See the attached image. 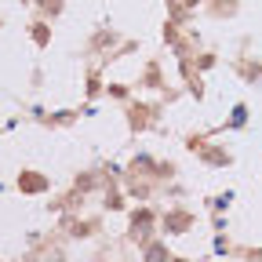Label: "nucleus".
Masks as SVG:
<instances>
[{"mask_svg":"<svg viewBox=\"0 0 262 262\" xmlns=\"http://www.w3.org/2000/svg\"><path fill=\"white\" fill-rule=\"evenodd\" d=\"M22 189H29V193H37V189H44V179H22Z\"/></svg>","mask_w":262,"mask_h":262,"instance_id":"nucleus-1","label":"nucleus"},{"mask_svg":"<svg viewBox=\"0 0 262 262\" xmlns=\"http://www.w3.org/2000/svg\"><path fill=\"white\" fill-rule=\"evenodd\" d=\"M146 258H149V262H164V248H149Z\"/></svg>","mask_w":262,"mask_h":262,"instance_id":"nucleus-2","label":"nucleus"},{"mask_svg":"<svg viewBox=\"0 0 262 262\" xmlns=\"http://www.w3.org/2000/svg\"><path fill=\"white\" fill-rule=\"evenodd\" d=\"M251 262H262V255H251Z\"/></svg>","mask_w":262,"mask_h":262,"instance_id":"nucleus-3","label":"nucleus"}]
</instances>
